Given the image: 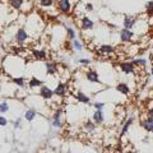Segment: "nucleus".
Returning a JSON list of instances; mask_svg holds the SVG:
<instances>
[{"mask_svg":"<svg viewBox=\"0 0 153 153\" xmlns=\"http://www.w3.org/2000/svg\"><path fill=\"white\" fill-rule=\"evenodd\" d=\"M19 123H21V119H18L17 123H14V128H18L19 126Z\"/></svg>","mask_w":153,"mask_h":153,"instance_id":"nucleus-35","label":"nucleus"},{"mask_svg":"<svg viewBox=\"0 0 153 153\" xmlns=\"http://www.w3.org/2000/svg\"><path fill=\"white\" fill-rule=\"evenodd\" d=\"M55 0H40V5L41 8H51L54 5Z\"/></svg>","mask_w":153,"mask_h":153,"instance_id":"nucleus-25","label":"nucleus"},{"mask_svg":"<svg viewBox=\"0 0 153 153\" xmlns=\"http://www.w3.org/2000/svg\"><path fill=\"white\" fill-rule=\"evenodd\" d=\"M44 84V82L40 79H37L36 76H32L31 80H30V83H28V85H30L31 88H35V87H41V85Z\"/></svg>","mask_w":153,"mask_h":153,"instance_id":"nucleus-19","label":"nucleus"},{"mask_svg":"<svg viewBox=\"0 0 153 153\" xmlns=\"http://www.w3.org/2000/svg\"><path fill=\"white\" fill-rule=\"evenodd\" d=\"M92 120H93V123L96 124V125H100V124L103 123L105 116H103L102 110H96V112L93 114V116H92Z\"/></svg>","mask_w":153,"mask_h":153,"instance_id":"nucleus-10","label":"nucleus"},{"mask_svg":"<svg viewBox=\"0 0 153 153\" xmlns=\"http://www.w3.org/2000/svg\"><path fill=\"white\" fill-rule=\"evenodd\" d=\"M66 36H68L69 40L73 41L74 38H76V32L74 28H71V27H66Z\"/></svg>","mask_w":153,"mask_h":153,"instance_id":"nucleus-23","label":"nucleus"},{"mask_svg":"<svg viewBox=\"0 0 153 153\" xmlns=\"http://www.w3.org/2000/svg\"><path fill=\"white\" fill-rule=\"evenodd\" d=\"M119 35H120V41L121 42H130L134 37V32L131 30H128V28H123L119 32Z\"/></svg>","mask_w":153,"mask_h":153,"instance_id":"nucleus-4","label":"nucleus"},{"mask_svg":"<svg viewBox=\"0 0 153 153\" xmlns=\"http://www.w3.org/2000/svg\"><path fill=\"white\" fill-rule=\"evenodd\" d=\"M138 21L137 17H133V16H125L124 17V21H123V26L124 28H128V30H131V28L135 26V23Z\"/></svg>","mask_w":153,"mask_h":153,"instance_id":"nucleus-6","label":"nucleus"},{"mask_svg":"<svg viewBox=\"0 0 153 153\" xmlns=\"http://www.w3.org/2000/svg\"><path fill=\"white\" fill-rule=\"evenodd\" d=\"M85 76H87V80H89L91 83H101L98 73L93 69H89L87 73H85Z\"/></svg>","mask_w":153,"mask_h":153,"instance_id":"nucleus-7","label":"nucleus"},{"mask_svg":"<svg viewBox=\"0 0 153 153\" xmlns=\"http://www.w3.org/2000/svg\"><path fill=\"white\" fill-rule=\"evenodd\" d=\"M73 47H74V50H76V51H82V50H83L82 42L78 41L76 38H74V40H73Z\"/></svg>","mask_w":153,"mask_h":153,"instance_id":"nucleus-26","label":"nucleus"},{"mask_svg":"<svg viewBox=\"0 0 153 153\" xmlns=\"http://www.w3.org/2000/svg\"><path fill=\"white\" fill-rule=\"evenodd\" d=\"M78 63H79V64H82V65H89V64H91V60H89V59H84V57H82V59H79V60H78Z\"/></svg>","mask_w":153,"mask_h":153,"instance_id":"nucleus-30","label":"nucleus"},{"mask_svg":"<svg viewBox=\"0 0 153 153\" xmlns=\"http://www.w3.org/2000/svg\"><path fill=\"white\" fill-rule=\"evenodd\" d=\"M93 27H94V22L89 17L84 16L82 18V21H80V28L83 31H91V30H93Z\"/></svg>","mask_w":153,"mask_h":153,"instance_id":"nucleus-5","label":"nucleus"},{"mask_svg":"<svg viewBox=\"0 0 153 153\" xmlns=\"http://www.w3.org/2000/svg\"><path fill=\"white\" fill-rule=\"evenodd\" d=\"M8 110H9V106H8V103H7V102L0 103V112L4 114V112H7Z\"/></svg>","mask_w":153,"mask_h":153,"instance_id":"nucleus-28","label":"nucleus"},{"mask_svg":"<svg viewBox=\"0 0 153 153\" xmlns=\"http://www.w3.org/2000/svg\"><path fill=\"white\" fill-rule=\"evenodd\" d=\"M146 13L148 17H153V0L146 3Z\"/></svg>","mask_w":153,"mask_h":153,"instance_id":"nucleus-20","label":"nucleus"},{"mask_svg":"<svg viewBox=\"0 0 153 153\" xmlns=\"http://www.w3.org/2000/svg\"><path fill=\"white\" fill-rule=\"evenodd\" d=\"M28 32L26 31V28H18L17 32H16V41L18 42L19 45H23L25 42L28 40Z\"/></svg>","mask_w":153,"mask_h":153,"instance_id":"nucleus-3","label":"nucleus"},{"mask_svg":"<svg viewBox=\"0 0 153 153\" xmlns=\"http://www.w3.org/2000/svg\"><path fill=\"white\" fill-rule=\"evenodd\" d=\"M46 51L45 50H33L32 51V56L37 60H45L46 59Z\"/></svg>","mask_w":153,"mask_h":153,"instance_id":"nucleus-15","label":"nucleus"},{"mask_svg":"<svg viewBox=\"0 0 153 153\" xmlns=\"http://www.w3.org/2000/svg\"><path fill=\"white\" fill-rule=\"evenodd\" d=\"M84 9H85L87 12H93V5H92L91 3H87V4L84 5Z\"/></svg>","mask_w":153,"mask_h":153,"instance_id":"nucleus-32","label":"nucleus"},{"mask_svg":"<svg viewBox=\"0 0 153 153\" xmlns=\"http://www.w3.org/2000/svg\"><path fill=\"white\" fill-rule=\"evenodd\" d=\"M93 107H94L96 110H102V108L105 107V103H103V102H96V103L93 105Z\"/></svg>","mask_w":153,"mask_h":153,"instance_id":"nucleus-31","label":"nucleus"},{"mask_svg":"<svg viewBox=\"0 0 153 153\" xmlns=\"http://www.w3.org/2000/svg\"><path fill=\"white\" fill-rule=\"evenodd\" d=\"M75 98H76V101H79L82 103H89L91 102V98L88 97L87 94H84L83 92H76Z\"/></svg>","mask_w":153,"mask_h":153,"instance_id":"nucleus-16","label":"nucleus"},{"mask_svg":"<svg viewBox=\"0 0 153 153\" xmlns=\"http://www.w3.org/2000/svg\"><path fill=\"white\" fill-rule=\"evenodd\" d=\"M56 8L60 13L69 14L71 12V8H73V3H71V0H57Z\"/></svg>","mask_w":153,"mask_h":153,"instance_id":"nucleus-1","label":"nucleus"},{"mask_svg":"<svg viewBox=\"0 0 153 153\" xmlns=\"http://www.w3.org/2000/svg\"><path fill=\"white\" fill-rule=\"evenodd\" d=\"M40 94H41L42 98H45V100H51L52 96H54V91L50 89L49 87H46V85H45V87H42V85H41Z\"/></svg>","mask_w":153,"mask_h":153,"instance_id":"nucleus-9","label":"nucleus"},{"mask_svg":"<svg viewBox=\"0 0 153 153\" xmlns=\"http://www.w3.org/2000/svg\"><path fill=\"white\" fill-rule=\"evenodd\" d=\"M119 68H120V70L123 71V73H125V74H134L135 73L137 66L134 65L131 61H124V63L119 64Z\"/></svg>","mask_w":153,"mask_h":153,"instance_id":"nucleus-2","label":"nucleus"},{"mask_svg":"<svg viewBox=\"0 0 153 153\" xmlns=\"http://www.w3.org/2000/svg\"><path fill=\"white\" fill-rule=\"evenodd\" d=\"M116 91L117 92H120L121 94H129L130 93V88H129V85L126 83H117Z\"/></svg>","mask_w":153,"mask_h":153,"instance_id":"nucleus-14","label":"nucleus"},{"mask_svg":"<svg viewBox=\"0 0 153 153\" xmlns=\"http://www.w3.org/2000/svg\"><path fill=\"white\" fill-rule=\"evenodd\" d=\"M13 82L16 83V84H18L19 87H25V76H18V78H14L13 79Z\"/></svg>","mask_w":153,"mask_h":153,"instance_id":"nucleus-27","label":"nucleus"},{"mask_svg":"<svg viewBox=\"0 0 153 153\" xmlns=\"http://www.w3.org/2000/svg\"><path fill=\"white\" fill-rule=\"evenodd\" d=\"M45 66H46V73H47V74H50V75L56 74V71H57V66H56V64L50 63V61H46Z\"/></svg>","mask_w":153,"mask_h":153,"instance_id":"nucleus-13","label":"nucleus"},{"mask_svg":"<svg viewBox=\"0 0 153 153\" xmlns=\"http://www.w3.org/2000/svg\"><path fill=\"white\" fill-rule=\"evenodd\" d=\"M131 63L135 65V66H137V65H138V66H146L148 61H147L146 59H143V57H138V59H134Z\"/></svg>","mask_w":153,"mask_h":153,"instance_id":"nucleus-24","label":"nucleus"},{"mask_svg":"<svg viewBox=\"0 0 153 153\" xmlns=\"http://www.w3.org/2000/svg\"><path fill=\"white\" fill-rule=\"evenodd\" d=\"M36 115H37V112L35 110H28V111H26V114H25V117H26L27 121H32L33 119L36 117Z\"/></svg>","mask_w":153,"mask_h":153,"instance_id":"nucleus-22","label":"nucleus"},{"mask_svg":"<svg viewBox=\"0 0 153 153\" xmlns=\"http://www.w3.org/2000/svg\"><path fill=\"white\" fill-rule=\"evenodd\" d=\"M52 126H54V128H60L61 126L60 119H52Z\"/></svg>","mask_w":153,"mask_h":153,"instance_id":"nucleus-29","label":"nucleus"},{"mask_svg":"<svg viewBox=\"0 0 153 153\" xmlns=\"http://www.w3.org/2000/svg\"><path fill=\"white\" fill-rule=\"evenodd\" d=\"M98 52L102 55H110V54H114L115 49L112 45H108V44H103L98 47Z\"/></svg>","mask_w":153,"mask_h":153,"instance_id":"nucleus-8","label":"nucleus"},{"mask_svg":"<svg viewBox=\"0 0 153 153\" xmlns=\"http://www.w3.org/2000/svg\"><path fill=\"white\" fill-rule=\"evenodd\" d=\"M8 124V120L4 116H0V126H5Z\"/></svg>","mask_w":153,"mask_h":153,"instance_id":"nucleus-33","label":"nucleus"},{"mask_svg":"<svg viewBox=\"0 0 153 153\" xmlns=\"http://www.w3.org/2000/svg\"><path fill=\"white\" fill-rule=\"evenodd\" d=\"M23 3H25V0H9V5H10V8L16 9V10L22 9Z\"/></svg>","mask_w":153,"mask_h":153,"instance_id":"nucleus-17","label":"nucleus"},{"mask_svg":"<svg viewBox=\"0 0 153 153\" xmlns=\"http://www.w3.org/2000/svg\"><path fill=\"white\" fill-rule=\"evenodd\" d=\"M65 93H66V85L64 83H59L54 89V94L59 96V97H64Z\"/></svg>","mask_w":153,"mask_h":153,"instance_id":"nucleus-12","label":"nucleus"},{"mask_svg":"<svg viewBox=\"0 0 153 153\" xmlns=\"http://www.w3.org/2000/svg\"><path fill=\"white\" fill-rule=\"evenodd\" d=\"M142 128L144 129L146 131L152 133L153 131V119L152 117H146L144 120L142 121Z\"/></svg>","mask_w":153,"mask_h":153,"instance_id":"nucleus-11","label":"nucleus"},{"mask_svg":"<svg viewBox=\"0 0 153 153\" xmlns=\"http://www.w3.org/2000/svg\"><path fill=\"white\" fill-rule=\"evenodd\" d=\"M84 129L87 133H93L96 130V124L93 121H87L84 124Z\"/></svg>","mask_w":153,"mask_h":153,"instance_id":"nucleus-21","label":"nucleus"},{"mask_svg":"<svg viewBox=\"0 0 153 153\" xmlns=\"http://www.w3.org/2000/svg\"><path fill=\"white\" fill-rule=\"evenodd\" d=\"M148 116H149V117H152V119H153V107H152V108H149V110H148Z\"/></svg>","mask_w":153,"mask_h":153,"instance_id":"nucleus-34","label":"nucleus"},{"mask_svg":"<svg viewBox=\"0 0 153 153\" xmlns=\"http://www.w3.org/2000/svg\"><path fill=\"white\" fill-rule=\"evenodd\" d=\"M151 74L153 75V66H152V68H151Z\"/></svg>","mask_w":153,"mask_h":153,"instance_id":"nucleus-36","label":"nucleus"},{"mask_svg":"<svg viewBox=\"0 0 153 153\" xmlns=\"http://www.w3.org/2000/svg\"><path fill=\"white\" fill-rule=\"evenodd\" d=\"M133 121H134V117H129V119H128V121L124 124V126H123V129H121V133H120V135H121V137H123V135H125V134L128 133L129 128H130V125L133 124Z\"/></svg>","mask_w":153,"mask_h":153,"instance_id":"nucleus-18","label":"nucleus"}]
</instances>
